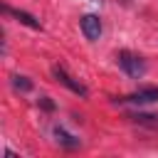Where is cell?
<instances>
[{"label":"cell","mask_w":158,"mask_h":158,"mask_svg":"<svg viewBox=\"0 0 158 158\" xmlns=\"http://www.w3.org/2000/svg\"><path fill=\"white\" fill-rule=\"evenodd\" d=\"M40 104H42V109H47V111H52V109H54V104H52L47 96H42V99H40Z\"/></svg>","instance_id":"9c48e42d"},{"label":"cell","mask_w":158,"mask_h":158,"mask_svg":"<svg viewBox=\"0 0 158 158\" xmlns=\"http://www.w3.org/2000/svg\"><path fill=\"white\" fill-rule=\"evenodd\" d=\"M118 101L121 104H153V101H158V86H143V89H138V91H133Z\"/></svg>","instance_id":"3957f363"},{"label":"cell","mask_w":158,"mask_h":158,"mask_svg":"<svg viewBox=\"0 0 158 158\" xmlns=\"http://www.w3.org/2000/svg\"><path fill=\"white\" fill-rule=\"evenodd\" d=\"M128 118L138 126H148V128H158V116L153 114H128Z\"/></svg>","instance_id":"52a82bcc"},{"label":"cell","mask_w":158,"mask_h":158,"mask_svg":"<svg viewBox=\"0 0 158 158\" xmlns=\"http://www.w3.org/2000/svg\"><path fill=\"white\" fill-rule=\"evenodd\" d=\"M12 86H15L17 91H30V89H32V81H30L27 77H22V74H15V77H12Z\"/></svg>","instance_id":"ba28073f"},{"label":"cell","mask_w":158,"mask_h":158,"mask_svg":"<svg viewBox=\"0 0 158 158\" xmlns=\"http://www.w3.org/2000/svg\"><path fill=\"white\" fill-rule=\"evenodd\" d=\"M2 10H5V15H12L17 22H22V25H27V27H32V30H40V27H42V25H40V20H37V17H32V15H30V12H25V10H12L10 5H5Z\"/></svg>","instance_id":"5b68a950"},{"label":"cell","mask_w":158,"mask_h":158,"mask_svg":"<svg viewBox=\"0 0 158 158\" xmlns=\"http://www.w3.org/2000/svg\"><path fill=\"white\" fill-rule=\"evenodd\" d=\"M79 25H81V32H84V37L89 42H96L101 37V20L96 15H84Z\"/></svg>","instance_id":"277c9868"},{"label":"cell","mask_w":158,"mask_h":158,"mask_svg":"<svg viewBox=\"0 0 158 158\" xmlns=\"http://www.w3.org/2000/svg\"><path fill=\"white\" fill-rule=\"evenodd\" d=\"M54 136H57V141H59V146H64V148H79V138H74L72 133H67L62 126H57L54 128Z\"/></svg>","instance_id":"8992f818"},{"label":"cell","mask_w":158,"mask_h":158,"mask_svg":"<svg viewBox=\"0 0 158 158\" xmlns=\"http://www.w3.org/2000/svg\"><path fill=\"white\" fill-rule=\"evenodd\" d=\"M116 62H118V67L123 69V74L131 77V79H141V77L146 74V59H143L141 54H133V52H128V49H121V52L116 54Z\"/></svg>","instance_id":"6da1fadb"},{"label":"cell","mask_w":158,"mask_h":158,"mask_svg":"<svg viewBox=\"0 0 158 158\" xmlns=\"http://www.w3.org/2000/svg\"><path fill=\"white\" fill-rule=\"evenodd\" d=\"M52 74H54V77H57V81H59V84H64V86H67L69 91L79 94L81 99H86V96H89V89H86V86H84V84H81L79 79H74V77H72V74H69V72H67L64 67H59V64H57V67L52 69Z\"/></svg>","instance_id":"7a4b0ae2"}]
</instances>
